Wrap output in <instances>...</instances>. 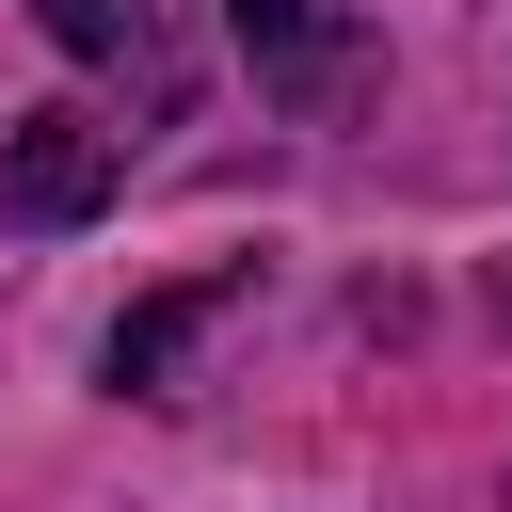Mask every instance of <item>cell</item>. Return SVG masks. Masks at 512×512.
<instances>
[{"instance_id": "3957f363", "label": "cell", "mask_w": 512, "mask_h": 512, "mask_svg": "<svg viewBox=\"0 0 512 512\" xmlns=\"http://www.w3.org/2000/svg\"><path fill=\"white\" fill-rule=\"evenodd\" d=\"M48 32H64L96 80H128L144 112H192V48H176V16H160V0H48Z\"/></svg>"}, {"instance_id": "6da1fadb", "label": "cell", "mask_w": 512, "mask_h": 512, "mask_svg": "<svg viewBox=\"0 0 512 512\" xmlns=\"http://www.w3.org/2000/svg\"><path fill=\"white\" fill-rule=\"evenodd\" d=\"M112 192H128V128H112V112H16V144H0V224H16V240L96 224Z\"/></svg>"}, {"instance_id": "7a4b0ae2", "label": "cell", "mask_w": 512, "mask_h": 512, "mask_svg": "<svg viewBox=\"0 0 512 512\" xmlns=\"http://www.w3.org/2000/svg\"><path fill=\"white\" fill-rule=\"evenodd\" d=\"M224 16H240L256 80H272V96L304 112V128H336V112H352V96L384 80V64H368V16H352V0H224Z\"/></svg>"}, {"instance_id": "277c9868", "label": "cell", "mask_w": 512, "mask_h": 512, "mask_svg": "<svg viewBox=\"0 0 512 512\" xmlns=\"http://www.w3.org/2000/svg\"><path fill=\"white\" fill-rule=\"evenodd\" d=\"M208 320H240V272H192V288L128 304V320H112V384H128V400H176V368H192Z\"/></svg>"}]
</instances>
